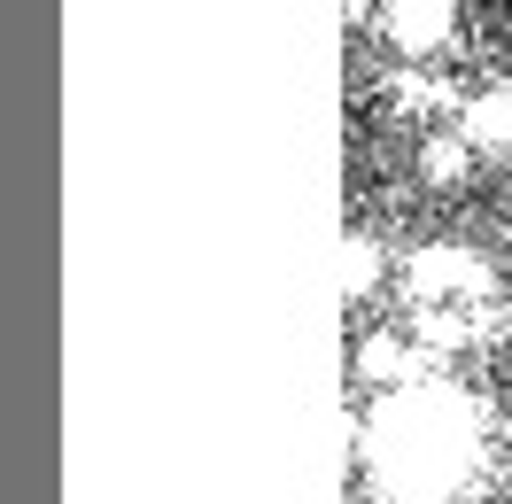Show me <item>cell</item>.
Here are the masks:
<instances>
[{
	"label": "cell",
	"instance_id": "4",
	"mask_svg": "<svg viewBox=\"0 0 512 504\" xmlns=\"http://www.w3.org/2000/svg\"><path fill=\"white\" fill-rule=\"evenodd\" d=\"M458 140L466 148H512V86H489V94H474L466 109H458Z\"/></svg>",
	"mask_w": 512,
	"mask_h": 504
},
{
	"label": "cell",
	"instance_id": "9",
	"mask_svg": "<svg viewBox=\"0 0 512 504\" xmlns=\"http://www.w3.org/2000/svg\"><path fill=\"white\" fill-rule=\"evenodd\" d=\"M342 16H350V32H365V16H373V0H342Z\"/></svg>",
	"mask_w": 512,
	"mask_h": 504
},
{
	"label": "cell",
	"instance_id": "5",
	"mask_svg": "<svg viewBox=\"0 0 512 504\" xmlns=\"http://www.w3.org/2000/svg\"><path fill=\"white\" fill-rule=\"evenodd\" d=\"M412 342H396V334H373V342L357 349V380H373V388H404L412 380Z\"/></svg>",
	"mask_w": 512,
	"mask_h": 504
},
{
	"label": "cell",
	"instance_id": "7",
	"mask_svg": "<svg viewBox=\"0 0 512 504\" xmlns=\"http://www.w3.org/2000/svg\"><path fill=\"white\" fill-rule=\"evenodd\" d=\"M342 287H350V295H373V287H381V241H373V233H350V256H342Z\"/></svg>",
	"mask_w": 512,
	"mask_h": 504
},
{
	"label": "cell",
	"instance_id": "1",
	"mask_svg": "<svg viewBox=\"0 0 512 504\" xmlns=\"http://www.w3.org/2000/svg\"><path fill=\"white\" fill-rule=\"evenodd\" d=\"M466 466H474V411L458 396L396 388L381 404V419H373V473H381L388 497L443 504V497H458Z\"/></svg>",
	"mask_w": 512,
	"mask_h": 504
},
{
	"label": "cell",
	"instance_id": "6",
	"mask_svg": "<svg viewBox=\"0 0 512 504\" xmlns=\"http://www.w3.org/2000/svg\"><path fill=\"white\" fill-rule=\"evenodd\" d=\"M466 163H474V148H466L458 132H435V140L419 148V179H427V187H450V179H466Z\"/></svg>",
	"mask_w": 512,
	"mask_h": 504
},
{
	"label": "cell",
	"instance_id": "2",
	"mask_svg": "<svg viewBox=\"0 0 512 504\" xmlns=\"http://www.w3.org/2000/svg\"><path fill=\"white\" fill-rule=\"evenodd\" d=\"M381 32L396 55H435L458 32V8L450 0H381Z\"/></svg>",
	"mask_w": 512,
	"mask_h": 504
},
{
	"label": "cell",
	"instance_id": "8",
	"mask_svg": "<svg viewBox=\"0 0 512 504\" xmlns=\"http://www.w3.org/2000/svg\"><path fill=\"white\" fill-rule=\"evenodd\" d=\"M388 94L404 101V109H435V101H443V86H435V78H427V70H404V78H396V86H388Z\"/></svg>",
	"mask_w": 512,
	"mask_h": 504
},
{
	"label": "cell",
	"instance_id": "3",
	"mask_svg": "<svg viewBox=\"0 0 512 504\" xmlns=\"http://www.w3.org/2000/svg\"><path fill=\"white\" fill-rule=\"evenodd\" d=\"M404 280H412V295H481L489 287V264H481L474 249H419L412 264H404Z\"/></svg>",
	"mask_w": 512,
	"mask_h": 504
}]
</instances>
